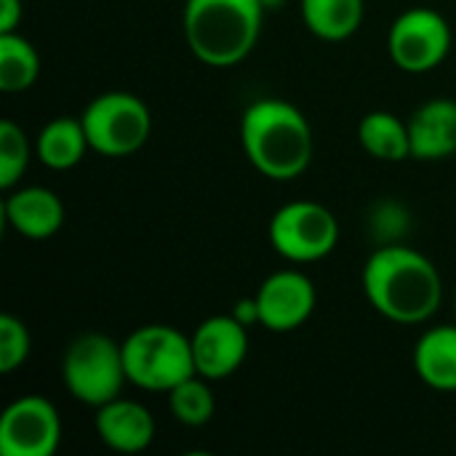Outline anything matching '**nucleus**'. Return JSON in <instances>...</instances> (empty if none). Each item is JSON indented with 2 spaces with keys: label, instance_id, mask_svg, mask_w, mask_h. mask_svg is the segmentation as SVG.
Here are the masks:
<instances>
[{
  "label": "nucleus",
  "instance_id": "1",
  "mask_svg": "<svg viewBox=\"0 0 456 456\" xmlns=\"http://www.w3.org/2000/svg\"><path fill=\"white\" fill-rule=\"evenodd\" d=\"M369 305L387 321L419 326L430 321L444 302L438 267L417 248L403 243L379 246L361 273Z\"/></svg>",
  "mask_w": 456,
  "mask_h": 456
},
{
  "label": "nucleus",
  "instance_id": "2",
  "mask_svg": "<svg viewBox=\"0 0 456 456\" xmlns=\"http://www.w3.org/2000/svg\"><path fill=\"white\" fill-rule=\"evenodd\" d=\"M246 160L273 182L302 176L313 160V128L305 112L286 99H256L240 118Z\"/></svg>",
  "mask_w": 456,
  "mask_h": 456
},
{
  "label": "nucleus",
  "instance_id": "3",
  "mask_svg": "<svg viewBox=\"0 0 456 456\" xmlns=\"http://www.w3.org/2000/svg\"><path fill=\"white\" fill-rule=\"evenodd\" d=\"M265 0H187L182 32L192 56L208 67H235L259 43Z\"/></svg>",
  "mask_w": 456,
  "mask_h": 456
},
{
  "label": "nucleus",
  "instance_id": "4",
  "mask_svg": "<svg viewBox=\"0 0 456 456\" xmlns=\"http://www.w3.org/2000/svg\"><path fill=\"white\" fill-rule=\"evenodd\" d=\"M128 385L147 393H168L195 374L192 342L184 331L166 323L134 329L123 342Z\"/></svg>",
  "mask_w": 456,
  "mask_h": 456
},
{
  "label": "nucleus",
  "instance_id": "5",
  "mask_svg": "<svg viewBox=\"0 0 456 456\" xmlns=\"http://www.w3.org/2000/svg\"><path fill=\"white\" fill-rule=\"evenodd\" d=\"M61 382L77 403L91 409L120 398L128 382L123 345L99 331L75 337L61 358Z\"/></svg>",
  "mask_w": 456,
  "mask_h": 456
},
{
  "label": "nucleus",
  "instance_id": "6",
  "mask_svg": "<svg viewBox=\"0 0 456 456\" xmlns=\"http://www.w3.org/2000/svg\"><path fill=\"white\" fill-rule=\"evenodd\" d=\"M88 147L104 158H128L139 152L152 134V112L136 94L107 91L80 112Z\"/></svg>",
  "mask_w": 456,
  "mask_h": 456
},
{
  "label": "nucleus",
  "instance_id": "7",
  "mask_svg": "<svg viewBox=\"0 0 456 456\" xmlns=\"http://www.w3.org/2000/svg\"><path fill=\"white\" fill-rule=\"evenodd\" d=\"M275 254L294 265H310L326 259L339 243L337 216L315 200H294L281 206L267 227Z\"/></svg>",
  "mask_w": 456,
  "mask_h": 456
},
{
  "label": "nucleus",
  "instance_id": "8",
  "mask_svg": "<svg viewBox=\"0 0 456 456\" xmlns=\"http://www.w3.org/2000/svg\"><path fill=\"white\" fill-rule=\"evenodd\" d=\"M387 51L393 64L403 72H433L452 53V27L436 8H409L393 21Z\"/></svg>",
  "mask_w": 456,
  "mask_h": 456
},
{
  "label": "nucleus",
  "instance_id": "9",
  "mask_svg": "<svg viewBox=\"0 0 456 456\" xmlns=\"http://www.w3.org/2000/svg\"><path fill=\"white\" fill-rule=\"evenodd\" d=\"M61 444V419L43 395H21L0 414V454L53 456Z\"/></svg>",
  "mask_w": 456,
  "mask_h": 456
},
{
  "label": "nucleus",
  "instance_id": "10",
  "mask_svg": "<svg viewBox=\"0 0 456 456\" xmlns=\"http://www.w3.org/2000/svg\"><path fill=\"white\" fill-rule=\"evenodd\" d=\"M259 326L273 334H289L302 329L318 302L313 281L299 270H278L254 294Z\"/></svg>",
  "mask_w": 456,
  "mask_h": 456
},
{
  "label": "nucleus",
  "instance_id": "11",
  "mask_svg": "<svg viewBox=\"0 0 456 456\" xmlns=\"http://www.w3.org/2000/svg\"><path fill=\"white\" fill-rule=\"evenodd\" d=\"M195 374L208 382L232 377L248 355V326L235 315H211L190 337Z\"/></svg>",
  "mask_w": 456,
  "mask_h": 456
},
{
  "label": "nucleus",
  "instance_id": "12",
  "mask_svg": "<svg viewBox=\"0 0 456 456\" xmlns=\"http://www.w3.org/2000/svg\"><path fill=\"white\" fill-rule=\"evenodd\" d=\"M94 428L99 441L118 454H139L155 441V417L150 409L123 395L96 409Z\"/></svg>",
  "mask_w": 456,
  "mask_h": 456
},
{
  "label": "nucleus",
  "instance_id": "13",
  "mask_svg": "<svg viewBox=\"0 0 456 456\" xmlns=\"http://www.w3.org/2000/svg\"><path fill=\"white\" fill-rule=\"evenodd\" d=\"M5 224L29 240L53 238L64 227V203L48 187H19L3 203Z\"/></svg>",
  "mask_w": 456,
  "mask_h": 456
},
{
  "label": "nucleus",
  "instance_id": "14",
  "mask_svg": "<svg viewBox=\"0 0 456 456\" xmlns=\"http://www.w3.org/2000/svg\"><path fill=\"white\" fill-rule=\"evenodd\" d=\"M411 160H446L456 155V102L430 99L409 118Z\"/></svg>",
  "mask_w": 456,
  "mask_h": 456
},
{
  "label": "nucleus",
  "instance_id": "15",
  "mask_svg": "<svg viewBox=\"0 0 456 456\" xmlns=\"http://www.w3.org/2000/svg\"><path fill=\"white\" fill-rule=\"evenodd\" d=\"M417 377L438 393H456V323L428 329L414 345Z\"/></svg>",
  "mask_w": 456,
  "mask_h": 456
},
{
  "label": "nucleus",
  "instance_id": "16",
  "mask_svg": "<svg viewBox=\"0 0 456 456\" xmlns=\"http://www.w3.org/2000/svg\"><path fill=\"white\" fill-rule=\"evenodd\" d=\"M88 150L91 147L80 118H53L40 128L35 139V155L51 171L75 168Z\"/></svg>",
  "mask_w": 456,
  "mask_h": 456
},
{
  "label": "nucleus",
  "instance_id": "17",
  "mask_svg": "<svg viewBox=\"0 0 456 456\" xmlns=\"http://www.w3.org/2000/svg\"><path fill=\"white\" fill-rule=\"evenodd\" d=\"M358 144L382 163H403L411 158V134L409 123L395 112L374 110L358 123Z\"/></svg>",
  "mask_w": 456,
  "mask_h": 456
},
{
  "label": "nucleus",
  "instance_id": "18",
  "mask_svg": "<svg viewBox=\"0 0 456 456\" xmlns=\"http://www.w3.org/2000/svg\"><path fill=\"white\" fill-rule=\"evenodd\" d=\"M366 16L363 0H302V21L310 35L326 43L353 37Z\"/></svg>",
  "mask_w": 456,
  "mask_h": 456
},
{
  "label": "nucleus",
  "instance_id": "19",
  "mask_svg": "<svg viewBox=\"0 0 456 456\" xmlns=\"http://www.w3.org/2000/svg\"><path fill=\"white\" fill-rule=\"evenodd\" d=\"M40 75V56L35 45L19 32L0 35V91L21 94L35 86Z\"/></svg>",
  "mask_w": 456,
  "mask_h": 456
},
{
  "label": "nucleus",
  "instance_id": "20",
  "mask_svg": "<svg viewBox=\"0 0 456 456\" xmlns=\"http://www.w3.org/2000/svg\"><path fill=\"white\" fill-rule=\"evenodd\" d=\"M166 395H168V409H171V414H174V419L179 425L203 428V425H208L214 419L216 398L211 393V382L203 379L200 374L187 377L184 382H179Z\"/></svg>",
  "mask_w": 456,
  "mask_h": 456
},
{
  "label": "nucleus",
  "instance_id": "21",
  "mask_svg": "<svg viewBox=\"0 0 456 456\" xmlns=\"http://www.w3.org/2000/svg\"><path fill=\"white\" fill-rule=\"evenodd\" d=\"M32 158L24 128L13 120H0V187L11 190L24 176Z\"/></svg>",
  "mask_w": 456,
  "mask_h": 456
},
{
  "label": "nucleus",
  "instance_id": "22",
  "mask_svg": "<svg viewBox=\"0 0 456 456\" xmlns=\"http://www.w3.org/2000/svg\"><path fill=\"white\" fill-rule=\"evenodd\" d=\"M29 350L32 339L24 321L11 313L0 315V374H13L19 366H24Z\"/></svg>",
  "mask_w": 456,
  "mask_h": 456
},
{
  "label": "nucleus",
  "instance_id": "23",
  "mask_svg": "<svg viewBox=\"0 0 456 456\" xmlns=\"http://www.w3.org/2000/svg\"><path fill=\"white\" fill-rule=\"evenodd\" d=\"M24 16V3L21 0H0V35L3 32H16Z\"/></svg>",
  "mask_w": 456,
  "mask_h": 456
},
{
  "label": "nucleus",
  "instance_id": "24",
  "mask_svg": "<svg viewBox=\"0 0 456 456\" xmlns=\"http://www.w3.org/2000/svg\"><path fill=\"white\" fill-rule=\"evenodd\" d=\"M232 315L243 323V326H254V323H259V313H256V299L251 297V299H243V302H238V307L232 310Z\"/></svg>",
  "mask_w": 456,
  "mask_h": 456
},
{
  "label": "nucleus",
  "instance_id": "25",
  "mask_svg": "<svg viewBox=\"0 0 456 456\" xmlns=\"http://www.w3.org/2000/svg\"><path fill=\"white\" fill-rule=\"evenodd\" d=\"M454 307H456V299H454Z\"/></svg>",
  "mask_w": 456,
  "mask_h": 456
}]
</instances>
